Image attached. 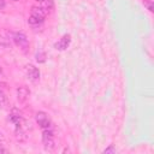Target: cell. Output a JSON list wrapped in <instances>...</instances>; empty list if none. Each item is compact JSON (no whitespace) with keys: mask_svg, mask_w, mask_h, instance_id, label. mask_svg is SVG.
I'll return each instance as SVG.
<instances>
[{"mask_svg":"<svg viewBox=\"0 0 154 154\" xmlns=\"http://www.w3.org/2000/svg\"><path fill=\"white\" fill-rule=\"evenodd\" d=\"M30 96V89L26 87V85H20L17 88V100L23 103L25 102Z\"/></svg>","mask_w":154,"mask_h":154,"instance_id":"obj_8","label":"cell"},{"mask_svg":"<svg viewBox=\"0 0 154 154\" xmlns=\"http://www.w3.org/2000/svg\"><path fill=\"white\" fill-rule=\"evenodd\" d=\"M7 107H8V99H7L6 94L2 90H0V108L6 109Z\"/></svg>","mask_w":154,"mask_h":154,"instance_id":"obj_9","label":"cell"},{"mask_svg":"<svg viewBox=\"0 0 154 154\" xmlns=\"http://www.w3.org/2000/svg\"><path fill=\"white\" fill-rule=\"evenodd\" d=\"M42 143L46 150H53L55 148V140H54V134L53 131L48 129H43L42 131Z\"/></svg>","mask_w":154,"mask_h":154,"instance_id":"obj_2","label":"cell"},{"mask_svg":"<svg viewBox=\"0 0 154 154\" xmlns=\"http://www.w3.org/2000/svg\"><path fill=\"white\" fill-rule=\"evenodd\" d=\"M8 120L11 123H13L16 125V128H22V125L24 124V119L22 117V113L17 108H12V111L8 114Z\"/></svg>","mask_w":154,"mask_h":154,"instance_id":"obj_5","label":"cell"},{"mask_svg":"<svg viewBox=\"0 0 154 154\" xmlns=\"http://www.w3.org/2000/svg\"><path fill=\"white\" fill-rule=\"evenodd\" d=\"M11 1H18V0H11Z\"/></svg>","mask_w":154,"mask_h":154,"instance_id":"obj_18","label":"cell"},{"mask_svg":"<svg viewBox=\"0 0 154 154\" xmlns=\"http://www.w3.org/2000/svg\"><path fill=\"white\" fill-rule=\"evenodd\" d=\"M13 41H14L16 46L19 47V49L23 53H26L29 51V41H28V37L24 32H22V31L14 32L13 34Z\"/></svg>","mask_w":154,"mask_h":154,"instance_id":"obj_3","label":"cell"},{"mask_svg":"<svg viewBox=\"0 0 154 154\" xmlns=\"http://www.w3.org/2000/svg\"><path fill=\"white\" fill-rule=\"evenodd\" d=\"M6 87H7V77L2 67H0V88H6Z\"/></svg>","mask_w":154,"mask_h":154,"instance_id":"obj_10","label":"cell"},{"mask_svg":"<svg viewBox=\"0 0 154 154\" xmlns=\"http://www.w3.org/2000/svg\"><path fill=\"white\" fill-rule=\"evenodd\" d=\"M143 5L147 7V10L149 11V12H153L154 10H153V1L152 0H143Z\"/></svg>","mask_w":154,"mask_h":154,"instance_id":"obj_12","label":"cell"},{"mask_svg":"<svg viewBox=\"0 0 154 154\" xmlns=\"http://www.w3.org/2000/svg\"><path fill=\"white\" fill-rule=\"evenodd\" d=\"M0 140H2V134L0 132Z\"/></svg>","mask_w":154,"mask_h":154,"instance_id":"obj_17","label":"cell"},{"mask_svg":"<svg viewBox=\"0 0 154 154\" xmlns=\"http://www.w3.org/2000/svg\"><path fill=\"white\" fill-rule=\"evenodd\" d=\"M35 120H36V123H37L42 129H48V128H51V125H52V122H51L49 116H48L46 112H43V111H40V112H37V113L35 114Z\"/></svg>","mask_w":154,"mask_h":154,"instance_id":"obj_4","label":"cell"},{"mask_svg":"<svg viewBox=\"0 0 154 154\" xmlns=\"http://www.w3.org/2000/svg\"><path fill=\"white\" fill-rule=\"evenodd\" d=\"M36 1H37V2H38V4H41V2H42V1H43V0H36Z\"/></svg>","mask_w":154,"mask_h":154,"instance_id":"obj_16","label":"cell"},{"mask_svg":"<svg viewBox=\"0 0 154 154\" xmlns=\"http://www.w3.org/2000/svg\"><path fill=\"white\" fill-rule=\"evenodd\" d=\"M102 153H116V148H114V146L113 144H111L109 147H107L106 149H103V152Z\"/></svg>","mask_w":154,"mask_h":154,"instance_id":"obj_13","label":"cell"},{"mask_svg":"<svg viewBox=\"0 0 154 154\" xmlns=\"http://www.w3.org/2000/svg\"><path fill=\"white\" fill-rule=\"evenodd\" d=\"M46 58H47V54H46V52H43V51H38L37 53H36V55H35V59H36V61L37 63H45L46 61Z\"/></svg>","mask_w":154,"mask_h":154,"instance_id":"obj_11","label":"cell"},{"mask_svg":"<svg viewBox=\"0 0 154 154\" xmlns=\"http://www.w3.org/2000/svg\"><path fill=\"white\" fill-rule=\"evenodd\" d=\"M47 16V11L43 8V7H37V6H32L31 7V11H30V16L28 18V23L32 26L35 25H38V24H42L45 18Z\"/></svg>","mask_w":154,"mask_h":154,"instance_id":"obj_1","label":"cell"},{"mask_svg":"<svg viewBox=\"0 0 154 154\" xmlns=\"http://www.w3.org/2000/svg\"><path fill=\"white\" fill-rule=\"evenodd\" d=\"M25 72H26L28 78H29L31 82H34V83L40 79V70H38L35 65L28 64V65L25 66Z\"/></svg>","mask_w":154,"mask_h":154,"instance_id":"obj_7","label":"cell"},{"mask_svg":"<svg viewBox=\"0 0 154 154\" xmlns=\"http://www.w3.org/2000/svg\"><path fill=\"white\" fill-rule=\"evenodd\" d=\"M0 153H7V149H5L4 147L0 146Z\"/></svg>","mask_w":154,"mask_h":154,"instance_id":"obj_15","label":"cell"},{"mask_svg":"<svg viewBox=\"0 0 154 154\" xmlns=\"http://www.w3.org/2000/svg\"><path fill=\"white\" fill-rule=\"evenodd\" d=\"M5 7H6V2H5V0H0V10L2 11Z\"/></svg>","mask_w":154,"mask_h":154,"instance_id":"obj_14","label":"cell"},{"mask_svg":"<svg viewBox=\"0 0 154 154\" xmlns=\"http://www.w3.org/2000/svg\"><path fill=\"white\" fill-rule=\"evenodd\" d=\"M70 43H71V35L65 34L54 43V48L58 49V51H65V49L69 48Z\"/></svg>","mask_w":154,"mask_h":154,"instance_id":"obj_6","label":"cell"}]
</instances>
